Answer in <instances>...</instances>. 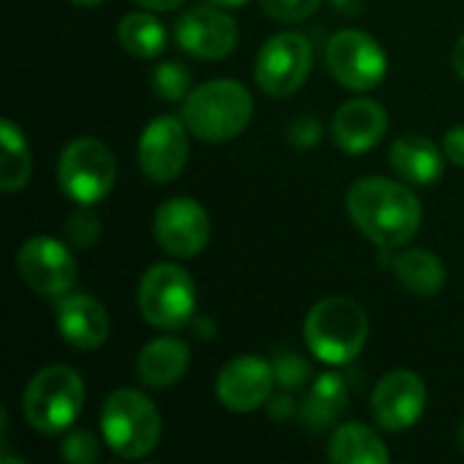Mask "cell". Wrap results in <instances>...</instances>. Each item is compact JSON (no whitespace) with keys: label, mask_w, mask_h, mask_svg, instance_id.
<instances>
[{"label":"cell","mask_w":464,"mask_h":464,"mask_svg":"<svg viewBox=\"0 0 464 464\" xmlns=\"http://www.w3.org/2000/svg\"><path fill=\"white\" fill-rule=\"evenodd\" d=\"M386 128H389V114L372 98L345 101L332 120L334 144L348 155H362L372 150L383 139Z\"/></svg>","instance_id":"16"},{"label":"cell","mask_w":464,"mask_h":464,"mask_svg":"<svg viewBox=\"0 0 464 464\" xmlns=\"http://www.w3.org/2000/svg\"><path fill=\"white\" fill-rule=\"evenodd\" d=\"M345 209L356 228L378 247L408 245L421 226V204L416 193L386 177H362L345 193Z\"/></svg>","instance_id":"1"},{"label":"cell","mask_w":464,"mask_h":464,"mask_svg":"<svg viewBox=\"0 0 464 464\" xmlns=\"http://www.w3.org/2000/svg\"><path fill=\"white\" fill-rule=\"evenodd\" d=\"M269 405V416L275 419V421H291L294 419V413H296V402L291 400V397H275V400H269L266 402Z\"/></svg>","instance_id":"32"},{"label":"cell","mask_w":464,"mask_h":464,"mask_svg":"<svg viewBox=\"0 0 464 464\" xmlns=\"http://www.w3.org/2000/svg\"><path fill=\"white\" fill-rule=\"evenodd\" d=\"M152 231L158 245L174 258H193L209 245V215L193 198H169L158 207Z\"/></svg>","instance_id":"12"},{"label":"cell","mask_w":464,"mask_h":464,"mask_svg":"<svg viewBox=\"0 0 464 464\" xmlns=\"http://www.w3.org/2000/svg\"><path fill=\"white\" fill-rule=\"evenodd\" d=\"M177 44L198 60H223L239 41V24L220 5L188 8L174 27Z\"/></svg>","instance_id":"13"},{"label":"cell","mask_w":464,"mask_h":464,"mask_svg":"<svg viewBox=\"0 0 464 464\" xmlns=\"http://www.w3.org/2000/svg\"><path fill=\"white\" fill-rule=\"evenodd\" d=\"M272 370H275L277 386L285 389V392H296V389L307 386L310 375H313L310 362L302 353H296V351H280L275 356V362H272Z\"/></svg>","instance_id":"26"},{"label":"cell","mask_w":464,"mask_h":464,"mask_svg":"<svg viewBox=\"0 0 464 464\" xmlns=\"http://www.w3.org/2000/svg\"><path fill=\"white\" fill-rule=\"evenodd\" d=\"M459 446H462V449H464V421H462V424H459Z\"/></svg>","instance_id":"38"},{"label":"cell","mask_w":464,"mask_h":464,"mask_svg":"<svg viewBox=\"0 0 464 464\" xmlns=\"http://www.w3.org/2000/svg\"><path fill=\"white\" fill-rule=\"evenodd\" d=\"M394 275L416 296H438L446 285V266L430 250H405L394 258Z\"/></svg>","instance_id":"22"},{"label":"cell","mask_w":464,"mask_h":464,"mask_svg":"<svg viewBox=\"0 0 464 464\" xmlns=\"http://www.w3.org/2000/svg\"><path fill=\"white\" fill-rule=\"evenodd\" d=\"M367 337V313L348 296H326L304 318V343L310 353L332 367L351 364L364 351Z\"/></svg>","instance_id":"3"},{"label":"cell","mask_w":464,"mask_h":464,"mask_svg":"<svg viewBox=\"0 0 464 464\" xmlns=\"http://www.w3.org/2000/svg\"><path fill=\"white\" fill-rule=\"evenodd\" d=\"M375 421L389 432H405L419 424L427 408V386L411 370L383 375L370 400Z\"/></svg>","instance_id":"14"},{"label":"cell","mask_w":464,"mask_h":464,"mask_svg":"<svg viewBox=\"0 0 464 464\" xmlns=\"http://www.w3.org/2000/svg\"><path fill=\"white\" fill-rule=\"evenodd\" d=\"M389 163L402 182L430 188L443 177V155L438 144L421 133H408L392 144Z\"/></svg>","instance_id":"18"},{"label":"cell","mask_w":464,"mask_h":464,"mask_svg":"<svg viewBox=\"0 0 464 464\" xmlns=\"http://www.w3.org/2000/svg\"><path fill=\"white\" fill-rule=\"evenodd\" d=\"M275 386L277 381H275V370L269 362L258 356H237L220 370L215 394L226 411L253 413L272 400Z\"/></svg>","instance_id":"15"},{"label":"cell","mask_w":464,"mask_h":464,"mask_svg":"<svg viewBox=\"0 0 464 464\" xmlns=\"http://www.w3.org/2000/svg\"><path fill=\"white\" fill-rule=\"evenodd\" d=\"M329 459L334 464H386L389 462V449L364 424L348 421L334 430L329 438Z\"/></svg>","instance_id":"21"},{"label":"cell","mask_w":464,"mask_h":464,"mask_svg":"<svg viewBox=\"0 0 464 464\" xmlns=\"http://www.w3.org/2000/svg\"><path fill=\"white\" fill-rule=\"evenodd\" d=\"M348 397H351V389L343 375L337 372L318 375L299 408L302 427H307L310 432H324L334 427L348 408Z\"/></svg>","instance_id":"20"},{"label":"cell","mask_w":464,"mask_h":464,"mask_svg":"<svg viewBox=\"0 0 464 464\" xmlns=\"http://www.w3.org/2000/svg\"><path fill=\"white\" fill-rule=\"evenodd\" d=\"M329 73L353 92L375 90L389 71L383 46L364 30H340L326 44Z\"/></svg>","instance_id":"8"},{"label":"cell","mask_w":464,"mask_h":464,"mask_svg":"<svg viewBox=\"0 0 464 464\" xmlns=\"http://www.w3.org/2000/svg\"><path fill=\"white\" fill-rule=\"evenodd\" d=\"M212 5H220V8H237V5H245L247 0H209Z\"/></svg>","instance_id":"36"},{"label":"cell","mask_w":464,"mask_h":464,"mask_svg":"<svg viewBox=\"0 0 464 464\" xmlns=\"http://www.w3.org/2000/svg\"><path fill=\"white\" fill-rule=\"evenodd\" d=\"M313 46L302 33L272 35L256 57V82L272 98L294 95L310 76Z\"/></svg>","instance_id":"9"},{"label":"cell","mask_w":464,"mask_h":464,"mask_svg":"<svg viewBox=\"0 0 464 464\" xmlns=\"http://www.w3.org/2000/svg\"><path fill=\"white\" fill-rule=\"evenodd\" d=\"M117 163L111 150L95 136L73 139L57 163V182L60 190L79 207H92L109 196L114 188Z\"/></svg>","instance_id":"6"},{"label":"cell","mask_w":464,"mask_h":464,"mask_svg":"<svg viewBox=\"0 0 464 464\" xmlns=\"http://www.w3.org/2000/svg\"><path fill=\"white\" fill-rule=\"evenodd\" d=\"M190 155V130L182 117L163 114L152 120L139 139V166L152 182H171L182 174Z\"/></svg>","instance_id":"11"},{"label":"cell","mask_w":464,"mask_h":464,"mask_svg":"<svg viewBox=\"0 0 464 464\" xmlns=\"http://www.w3.org/2000/svg\"><path fill=\"white\" fill-rule=\"evenodd\" d=\"M152 90L163 98V101H182L190 95V71L182 65V63H160L155 71H152V79H150Z\"/></svg>","instance_id":"25"},{"label":"cell","mask_w":464,"mask_h":464,"mask_svg":"<svg viewBox=\"0 0 464 464\" xmlns=\"http://www.w3.org/2000/svg\"><path fill=\"white\" fill-rule=\"evenodd\" d=\"M190 364V348L179 337H158L147 343L136 359V375L150 389H169L179 383Z\"/></svg>","instance_id":"19"},{"label":"cell","mask_w":464,"mask_h":464,"mask_svg":"<svg viewBox=\"0 0 464 464\" xmlns=\"http://www.w3.org/2000/svg\"><path fill=\"white\" fill-rule=\"evenodd\" d=\"M139 3L141 8H150V11H171V8H179L185 0H133Z\"/></svg>","instance_id":"33"},{"label":"cell","mask_w":464,"mask_h":464,"mask_svg":"<svg viewBox=\"0 0 464 464\" xmlns=\"http://www.w3.org/2000/svg\"><path fill=\"white\" fill-rule=\"evenodd\" d=\"M261 8L275 22H302L321 8V0H261Z\"/></svg>","instance_id":"29"},{"label":"cell","mask_w":464,"mask_h":464,"mask_svg":"<svg viewBox=\"0 0 464 464\" xmlns=\"http://www.w3.org/2000/svg\"><path fill=\"white\" fill-rule=\"evenodd\" d=\"M139 310L155 329H182L196 313L193 277L177 264H155L139 283Z\"/></svg>","instance_id":"7"},{"label":"cell","mask_w":464,"mask_h":464,"mask_svg":"<svg viewBox=\"0 0 464 464\" xmlns=\"http://www.w3.org/2000/svg\"><path fill=\"white\" fill-rule=\"evenodd\" d=\"M285 136H288V141H291L296 150H310V147H315L318 139H321V122H318L315 117H310V114H302V117H296V120L288 125Z\"/></svg>","instance_id":"30"},{"label":"cell","mask_w":464,"mask_h":464,"mask_svg":"<svg viewBox=\"0 0 464 464\" xmlns=\"http://www.w3.org/2000/svg\"><path fill=\"white\" fill-rule=\"evenodd\" d=\"M117 38H120V46L133 54V57H141V60H152L158 57L163 49H166V27L160 24V19H155L150 11H133V14H125L120 19V27H117Z\"/></svg>","instance_id":"24"},{"label":"cell","mask_w":464,"mask_h":464,"mask_svg":"<svg viewBox=\"0 0 464 464\" xmlns=\"http://www.w3.org/2000/svg\"><path fill=\"white\" fill-rule=\"evenodd\" d=\"M0 144H3V160H0V190L16 193L30 182L33 174V155L27 147V139L22 128H16L11 120L0 122Z\"/></svg>","instance_id":"23"},{"label":"cell","mask_w":464,"mask_h":464,"mask_svg":"<svg viewBox=\"0 0 464 464\" xmlns=\"http://www.w3.org/2000/svg\"><path fill=\"white\" fill-rule=\"evenodd\" d=\"M443 152H446V158H449L454 166L464 169V125L451 128V130L443 136Z\"/></svg>","instance_id":"31"},{"label":"cell","mask_w":464,"mask_h":464,"mask_svg":"<svg viewBox=\"0 0 464 464\" xmlns=\"http://www.w3.org/2000/svg\"><path fill=\"white\" fill-rule=\"evenodd\" d=\"M57 329L79 351H95L109 340L111 321L106 307L90 294H65L57 299Z\"/></svg>","instance_id":"17"},{"label":"cell","mask_w":464,"mask_h":464,"mask_svg":"<svg viewBox=\"0 0 464 464\" xmlns=\"http://www.w3.org/2000/svg\"><path fill=\"white\" fill-rule=\"evenodd\" d=\"M101 237V220L98 215L92 212V207H79L68 215L65 220V239L79 247V250H87L98 242Z\"/></svg>","instance_id":"27"},{"label":"cell","mask_w":464,"mask_h":464,"mask_svg":"<svg viewBox=\"0 0 464 464\" xmlns=\"http://www.w3.org/2000/svg\"><path fill=\"white\" fill-rule=\"evenodd\" d=\"M60 457L65 462L73 464H92L101 459V446L95 440L92 432L87 430H73L65 435V440L60 443Z\"/></svg>","instance_id":"28"},{"label":"cell","mask_w":464,"mask_h":464,"mask_svg":"<svg viewBox=\"0 0 464 464\" xmlns=\"http://www.w3.org/2000/svg\"><path fill=\"white\" fill-rule=\"evenodd\" d=\"M334 5L345 14H359L362 11V0H334Z\"/></svg>","instance_id":"35"},{"label":"cell","mask_w":464,"mask_h":464,"mask_svg":"<svg viewBox=\"0 0 464 464\" xmlns=\"http://www.w3.org/2000/svg\"><path fill=\"white\" fill-rule=\"evenodd\" d=\"M19 277L41 296H65L76 283V261L54 237H33L16 253Z\"/></svg>","instance_id":"10"},{"label":"cell","mask_w":464,"mask_h":464,"mask_svg":"<svg viewBox=\"0 0 464 464\" xmlns=\"http://www.w3.org/2000/svg\"><path fill=\"white\" fill-rule=\"evenodd\" d=\"M451 65H454L457 76H459V79H464V33H462V38L457 41V46H454V54H451Z\"/></svg>","instance_id":"34"},{"label":"cell","mask_w":464,"mask_h":464,"mask_svg":"<svg viewBox=\"0 0 464 464\" xmlns=\"http://www.w3.org/2000/svg\"><path fill=\"white\" fill-rule=\"evenodd\" d=\"M101 432L117 457L144 459L158 449L163 424L150 397L133 389H117L103 400Z\"/></svg>","instance_id":"5"},{"label":"cell","mask_w":464,"mask_h":464,"mask_svg":"<svg viewBox=\"0 0 464 464\" xmlns=\"http://www.w3.org/2000/svg\"><path fill=\"white\" fill-rule=\"evenodd\" d=\"M253 117V95L234 79H212L190 90L182 106L188 130L207 141L223 144L237 139Z\"/></svg>","instance_id":"2"},{"label":"cell","mask_w":464,"mask_h":464,"mask_svg":"<svg viewBox=\"0 0 464 464\" xmlns=\"http://www.w3.org/2000/svg\"><path fill=\"white\" fill-rule=\"evenodd\" d=\"M71 3H76V5H98V3H103V0H71Z\"/></svg>","instance_id":"37"},{"label":"cell","mask_w":464,"mask_h":464,"mask_svg":"<svg viewBox=\"0 0 464 464\" xmlns=\"http://www.w3.org/2000/svg\"><path fill=\"white\" fill-rule=\"evenodd\" d=\"M84 381L73 367L52 364L38 370L24 394L22 411L27 424L41 435H60L73 427V421L84 411Z\"/></svg>","instance_id":"4"}]
</instances>
